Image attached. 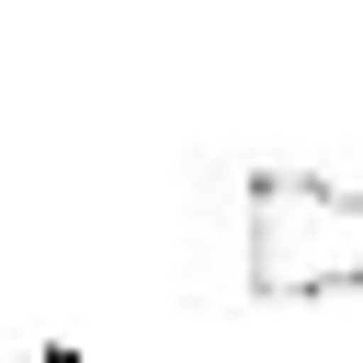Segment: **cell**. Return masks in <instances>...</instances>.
Returning <instances> with one entry per match:
<instances>
[{
  "instance_id": "6da1fadb",
  "label": "cell",
  "mask_w": 363,
  "mask_h": 363,
  "mask_svg": "<svg viewBox=\"0 0 363 363\" xmlns=\"http://www.w3.org/2000/svg\"><path fill=\"white\" fill-rule=\"evenodd\" d=\"M238 284H250L261 306L363 295V182L261 170V182H250V227H238Z\"/></svg>"
},
{
  "instance_id": "7a4b0ae2",
  "label": "cell",
  "mask_w": 363,
  "mask_h": 363,
  "mask_svg": "<svg viewBox=\"0 0 363 363\" xmlns=\"http://www.w3.org/2000/svg\"><path fill=\"white\" fill-rule=\"evenodd\" d=\"M34 363H79V352H68V340H45V352H34Z\"/></svg>"
}]
</instances>
